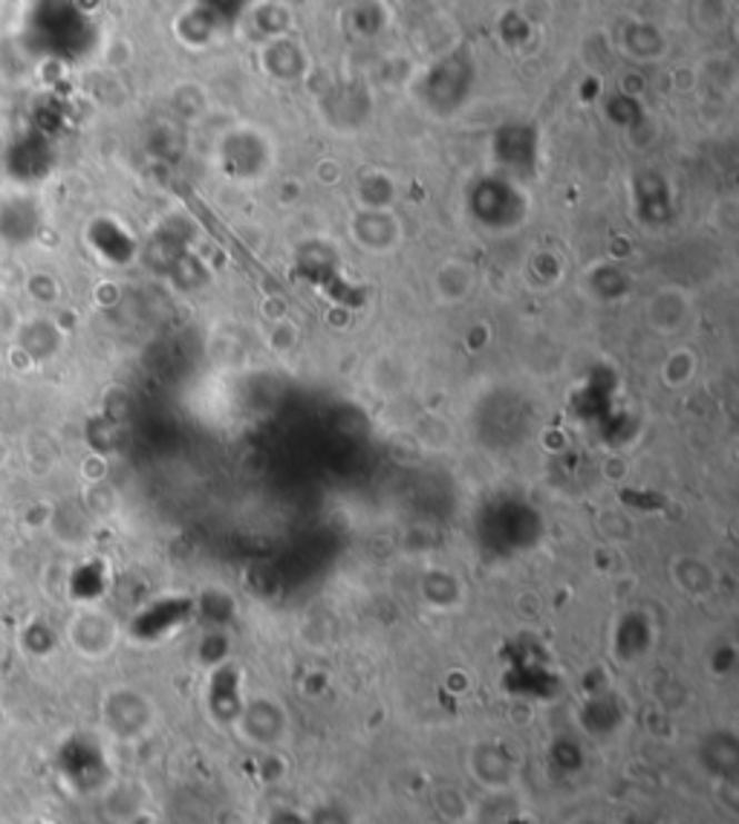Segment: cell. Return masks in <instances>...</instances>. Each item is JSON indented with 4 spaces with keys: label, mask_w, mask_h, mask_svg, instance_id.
I'll use <instances>...</instances> for the list:
<instances>
[{
    "label": "cell",
    "mask_w": 739,
    "mask_h": 824,
    "mask_svg": "<svg viewBox=\"0 0 739 824\" xmlns=\"http://www.w3.org/2000/svg\"><path fill=\"white\" fill-rule=\"evenodd\" d=\"M116 634H119L116 622L99 607H81L79 614H72V619L67 622V639L87 659L108 657L116 645Z\"/></svg>",
    "instance_id": "cell-1"
},
{
    "label": "cell",
    "mask_w": 739,
    "mask_h": 824,
    "mask_svg": "<svg viewBox=\"0 0 739 824\" xmlns=\"http://www.w3.org/2000/svg\"><path fill=\"white\" fill-rule=\"evenodd\" d=\"M101 717H104V726H108L116 737H122V741H133V737H139L148 729V715H144L142 706H139L137 694L128 692L110 694L104 708H101Z\"/></svg>",
    "instance_id": "cell-2"
}]
</instances>
